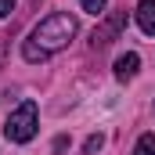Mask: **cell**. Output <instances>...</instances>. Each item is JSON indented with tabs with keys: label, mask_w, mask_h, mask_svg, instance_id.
I'll return each instance as SVG.
<instances>
[{
	"label": "cell",
	"mask_w": 155,
	"mask_h": 155,
	"mask_svg": "<svg viewBox=\"0 0 155 155\" xmlns=\"http://www.w3.org/2000/svg\"><path fill=\"white\" fill-rule=\"evenodd\" d=\"M76 29L79 25H76L72 15H65V11L47 15L36 29L29 33V40L22 43V58H25V61H43V58L65 51V47L72 43V36H76Z\"/></svg>",
	"instance_id": "obj_1"
},
{
	"label": "cell",
	"mask_w": 155,
	"mask_h": 155,
	"mask_svg": "<svg viewBox=\"0 0 155 155\" xmlns=\"http://www.w3.org/2000/svg\"><path fill=\"white\" fill-rule=\"evenodd\" d=\"M36 126H40V108H36V101H22V105L7 116L4 134H7V141L25 144V141H33V137H36Z\"/></svg>",
	"instance_id": "obj_2"
},
{
	"label": "cell",
	"mask_w": 155,
	"mask_h": 155,
	"mask_svg": "<svg viewBox=\"0 0 155 155\" xmlns=\"http://www.w3.org/2000/svg\"><path fill=\"white\" fill-rule=\"evenodd\" d=\"M137 69H141V54L126 51V54H119V58H116V79H119V83L134 79V76H137Z\"/></svg>",
	"instance_id": "obj_3"
},
{
	"label": "cell",
	"mask_w": 155,
	"mask_h": 155,
	"mask_svg": "<svg viewBox=\"0 0 155 155\" xmlns=\"http://www.w3.org/2000/svg\"><path fill=\"white\" fill-rule=\"evenodd\" d=\"M134 15H137L141 33H144V36H155V0H141Z\"/></svg>",
	"instance_id": "obj_4"
},
{
	"label": "cell",
	"mask_w": 155,
	"mask_h": 155,
	"mask_svg": "<svg viewBox=\"0 0 155 155\" xmlns=\"http://www.w3.org/2000/svg\"><path fill=\"white\" fill-rule=\"evenodd\" d=\"M123 22H126L123 15H116V18H108V25H105L101 33H94V47H108V43L116 40V33L123 29Z\"/></svg>",
	"instance_id": "obj_5"
},
{
	"label": "cell",
	"mask_w": 155,
	"mask_h": 155,
	"mask_svg": "<svg viewBox=\"0 0 155 155\" xmlns=\"http://www.w3.org/2000/svg\"><path fill=\"white\" fill-rule=\"evenodd\" d=\"M134 155H155V134H141L134 144Z\"/></svg>",
	"instance_id": "obj_6"
},
{
	"label": "cell",
	"mask_w": 155,
	"mask_h": 155,
	"mask_svg": "<svg viewBox=\"0 0 155 155\" xmlns=\"http://www.w3.org/2000/svg\"><path fill=\"white\" fill-rule=\"evenodd\" d=\"M79 7H83L87 15H94V18H101V15H105V7H108V0H79Z\"/></svg>",
	"instance_id": "obj_7"
},
{
	"label": "cell",
	"mask_w": 155,
	"mask_h": 155,
	"mask_svg": "<svg viewBox=\"0 0 155 155\" xmlns=\"http://www.w3.org/2000/svg\"><path fill=\"white\" fill-rule=\"evenodd\" d=\"M101 144H105V137H101V134H94V137H87V144H83V148H87V155H94Z\"/></svg>",
	"instance_id": "obj_8"
},
{
	"label": "cell",
	"mask_w": 155,
	"mask_h": 155,
	"mask_svg": "<svg viewBox=\"0 0 155 155\" xmlns=\"http://www.w3.org/2000/svg\"><path fill=\"white\" fill-rule=\"evenodd\" d=\"M11 11H15V0H0V18H7Z\"/></svg>",
	"instance_id": "obj_9"
}]
</instances>
